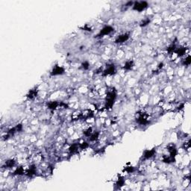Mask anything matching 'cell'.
Listing matches in <instances>:
<instances>
[{
  "label": "cell",
  "instance_id": "3",
  "mask_svg": "<svg viewBox=\"0 0 191 191\" xmlns=\"http://www.w3.org/2000/svg\"><path fill=\"white\" fill-rule=\"evenodd\" d=\"M128 38H129V34H127V33L120 34V35H119L118 37H116L115 43H122L127 41L128 40Z\"/></svg>",
  "mask_w": 191,
  "mask_h": 191
},
{
  "label": "cell",
  "instance_id": "8",
  "mask_svg": "<svg viewBox=\"0 0 191 191\" xmlns=\"http://www.w3.org/2000/svg\"><path fill=\"white\" fill-rule=\"evenodd\" d=\"M175 52L181 57V56L184 55L186 53V48L185 47H180V48H176Z\"/></svg>",
  "mask_w": 191,
  "mask_h": 191
},
{
  "label": "cell",
  "instance_id": "22",
  "mask_svg": "<svg viewBox=\"0 0 191 191\" xmlns=\"http://www.w3.org/2000/svg\"><path fill=\"white\" fill-rule=\"evenodd\" d=\"M125 170L128 173H131L134 171V167H125Z\"/></svg>",
  "mask_w": 191,
  "mask_h": 191
},
{
  "label": "cell",
  "instance_id": "2",
  "mask_svg": "<svg viewBox=\"0 0 191 191\" xmlns=\"http://www.w3.org/2000/svg\"><path fill=\"white\" fill-rule=\"evenodd\" d=\"M114 28L110 26V25H107V26L104 27L101 31L100 33H99V36H105V35H107V34H110L112 32H114Z\"/></svg>",
  "mask_w": 191,
  "mask_h": 191
},
{
  "label": "cell",
  "instance_id": "7",
  "mask_svg": "<svg viewBox=\"0 0 191 191\" xmlns=\"http://www.w3.org/2000/svg\"><path fill=\"white\" fill-rule=\"evenodd\" d=\"M35 173H36V167L34 165H32V166L28 168V170L25 172V174L28 176H32L35 174Z\"/></svg>",
  "mask_w": 191,
  "mask_h": 191
},
{
  "label": "cell",
  "instance_id": "18",
  "mask_svg": "<svg viewBox=\"0 0 191 191\" xmlns=\"http://www.w3.org/2000/svg\"><path fill=\"white\" fill-rule=\"evenodd\" d=\"M89 146V144L88 143H86V142H83V143H81L79 144V149H87L88 147Z\"/></svg>",
  "mask_w": 191,
  "mask_h": 191
},
{
  "label": "cell",
  "instance_id": "4",
  "mask_svg": "<svg viewBox=\"0 0 191 191\" xmlns=\"http://www.w3.org/2000/svg\"><path fill=\"white\" fill-rule=\"evenodd\" d=\"M64 69L61 67L56 65V66L53 68L52 71L51 75L52 76H58V75H62V74H64Z\"/></svg>",
  "mask_w": 191,
  "mask_h": 191
},
{
  "label": "cell",
  "instance_id": "6",
  "mask_svg": "<svg viewBox=\"0 0 191 191\" xmlns=\"http://www.w3.org/2000/svg\"><path fill=\"white\" fill-rule=\"evenodd\" d=\"M155 154V149H150V150H146L143 153V158L145 159H149L151 158H152Z\"/></svg>",
  "mask_w": 191,
  "mask_h": 191
},
{
  "label": "cell",
  "instance_id": "20",
  "mask_svg": "<svg viewBox=\"0 0 191 191\" xmlns=\"http://www.w3.org/2000/svg\"><path fill=\"white\" fill-rule=\"evenodd\" d=\"M150 23V20L149 19H146L144 20H143L141 23H140V26H146V25H147L148 24H149Z\"/></svg>",
  "mask_w": 191,
  "mask_h": 191
},
{
  "label": "cell",
  "instance_id": "5",
  "mask_svg": "<svg viewBox=\"0 0 191 191\" xmlns=\"http://www.w3.org/2000/svg\"><path fill=\"white\" fill-rule=\"evenodd\" d=\"M116 72V69L114 65H110L108 66L107 68L104 70V76H111L114 75V73Z\"/></svg>",
  "mask_w": 191,
  "mask_h": 191
},
{
  "label": "cell",
  "instance_id": "11",
  "mask_svg": "<svg viewBox=\"0 0 191 191\" xmlns=\"http://www.w3.org/2000/svg\"><path fill=\"white\" fill-rule=\"evenodd\" d=\"M15 163H16V161H15L14 159L8 160V161L5 162V167L7 168H11V167H13L15 165Z\"/></svg>",
  "mask_w": 191,
  "mask_h": 191
},
{
  "label": "cell",
  "instance_id": "16",
  "mask_svg": "<svg viewBox=\"0 0 191 191\" xmlns=\"http://www.w3.org/2000/svg\"><path fill=\"white\" fill-rule=\"evenodd\" d=\"M93 130H92V128H88L87 129H85L84 131V134L87 137H90L91 134L93 133Z\"/></svg>",
  "mask_w": 191,
  "mask_h": 191
},
{
  "label": "cell",
  "instance_id": "21",
  "mask_svg": "<svg viewBox=\"0 0 191 191\" xmlns=\"http://www.w3.org/2000/svg\"><path fill=\"white\" fill-rule=\"evenodd\" d=\"M81 67L84 69H88V68L90 67V64H89V63L88 61H85V62H84L83 64H82Z\"/></svg>",
  "mask_w": 191,
  "mask_h": 191
},
{
  "label": "cell",
  "instance_id": "9",
  "mask_svg": "<svg viewBox=\"0 0 191 191\" xmlns=\"http://www.w3.org/2000/svg\"><path fill=\"white\" fill-rule=\"evenodd\" d=\"M59 105L60 104L58 102H50L48 104V108L50 110H55Z\"/></svg>",
  "mask_w": 191,
  "mask_h": 191
},
{
  "label": "cell",
  "instance_id": "15",
  "mask_svg": "<svg viewBox=\"0 0 191 191\" xmlns=\"http://www.w3.org/2000/svg\"><path fill=\"white\" fill-rule=\"evenodd\" d=\"M37 96V91L35 90H32L29 92V93L28 94V97L30 99H34V97Z\"/></svg>",
  "mask_w": 191,
  "mask_h": 191
},
{
  "label": "cell",
  "instance_id": "1",
  "mask_svg": "<svg viewBox=\"0 0 191 191\" xmlns=\"http://www.w3.org/2000/svg\"><path fill=\"white\" fill-rule=\"evenodd\" d=\"M148 7V3L146 2H135L133 5V10L137 11H142Z\"/></svg>",
  "mask_w": 191,
  "mask_h": 191
},
{
  "label": "cell",
  "instance_id": "10",
  "mask_svg": "<svg viewBox=\"0 0 191 191\" xmlns=\"http://www.w3.org/2000/svg\"><path fill=\"white\" fill-rule=\"evenodd\" d=\"M133 66H134L133 60H128V61L125 62L124 65V69H126V70H130V69H132Z\"/></svg>",
  "mask_w": 191,
  "mask_h": 191
},
{
  "label": "cell",
  "instance_id": "14",
  "mask_svg": "<svg viewBox=\"0 0 191 191\" xmlns=\"http://www.w3.org/2000/svg\"><path fill=\"white\" fill-rule=\"evenodd\" d=\"M175 49H176V46L175 43H172V45H170L167 48V52L169 53H172V52H175Z\"/></svg>",
  "mask_w": 191,
  "mask_h": 191
},
{
  "label": "cell",
  "instance_id": "12",
  "mask_svg": "<svg viewBox=\"0 0 191 191\" xmlns=\"http://www.w3.org/2000/svg\"><path fill=\"white\" fill-rule=\"evenodd\" d=\"M99 136V132H94L92 133V134L90 136V141H96L98 140Z\"/></svg>",
  "mask_w": 191,
  "mask_h": 191
},
{
  "label": "cell",
  "instance_id": "19",
  "mask_svg": "<svg viewBox=\"0 0 191 191\" xmlns=\"http://www.w3.org/2000/svg\"><path fill=\"white\" fill-rule=\"evenodd\" d=\"M191 63V58H190V56H187L184 60V62H183V64L184 65H187V66H188V65H190Z\"/></svg>",
  "mask_w": 191,
  "mask_h": 191
},
{
  "label": "cell",
  "instance_id": "13",
  "mask_svg": "<svg viewBox=\"0 0 191 191\" xmlns=\"http://www.w3.org/2000/svg\"><path fill=\"white\" fill-rule=\"evenodd\" d=\"M24 173H25V170H24L23 167H22L16 168V170L14 172V174L15 175H23V174H24Z\"/></svg>",
  "mask_w": 191,
  "mask_h": 191
},
{
  "label": "cell",
  "instance_id": "17",
  "mask_svg": "<svg viewBox=\"0 0 191 191\" xmlns=\"http://www.w3.org/2000/svg\"><path fill=\"white\" fill-rule=\"evenodd\" d=\"M125 183V181L123 179V178H119L118 180H117L116 181V185L117 186H119V187H121V186H123Z\"/></svg>",
  "mask_w": 191,
  "mask_h": 191
}]
</instances>
